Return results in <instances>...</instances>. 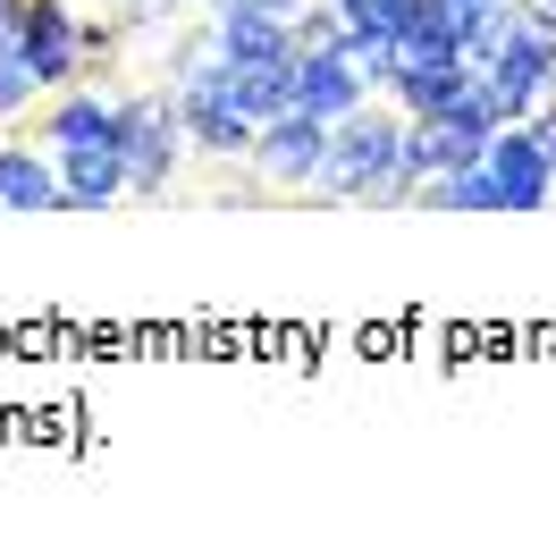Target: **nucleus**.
<instances>
[{
  "label": "nucleus",
  "instance_id": "f257e3e1",
  "mask_svg": "<svg viewBox=\"0 0 556 547\" xmlns=\"http://www.w3.org/2000/svg\"><path fill=\"white\" fill-rule=\"evenodd\" d=\"M548 85H556V35H548V26H531V17H515L506 42H497V60L481 68L489 110H497L506 127H522L531 110L548 102Z\"/></svg>",
  "mask_w": 556,
  "mask_h": 547
},
{
  "label": "nucleus",
  "instance_id": "f03ea898",
  "mask_svg": "<svg viewBox=\"0 0 556 547\" xmlns=\"http://www.w3.org/2000/svg\"><path fill=\"white\" fill-rule=\"evenodd\" d=\"M186 152V118L177 93H127L118 102V161H127V194H161Z\"/></svg>",
  "mask_w": 556,
  "mask_h": 547
},
{
  "label": "nucleus",
  "instance_id": "7ed1b4c3",
  "mask_svg": "<svg viewBox=\"0 0 556 547\" xmlns=\"http://www.w3.org/2000/svg\"><path fill=\"white\" fill-rule=\"evenodd\" d=\"M17 51H26V68L42 76V93H60L76 76L93 68V35H85V17H76L68 0H26V17H17Z\"/></svg>",
  "mask_w": 556,
  "mask_h": 547
},
{
  "label": "nucleus",
  "instance_id": "20e7f679",
  "mask_svg": "<svg viewBox=\"0 0 556 547\" xmlns=\"http://www.w3.org/2000/svg\"><path fill=\"white\" fill-rule=\"evenodd\" d=\"M320 161H329V118H313V110H287L253 136V169L270 186H313Z\"/></svg>",
  "mask_w": 556,
  "mask_h": 547
},
{
  "label": "nucleus",
  "instance_id": "39448f33",
  "mask_svg": "<svg viewBox=\"0 0 556 547\" xmlns=\"http://www.w3.org/2000/svg\"><path fill=\"white\" fill-rule=\"evenodd\" d=\"M363 102H371V76L354 68L338 42H320V51H304V60H295V110H313V118H329V127H338V118H354Z\"/></svg>",
  "mask_w": 556,
  "mask_h": 547
},
{
  "label": "nucleus",
  "instance_id": "423d86ee",
  "mask_svg": "<svg viewBox=\"0 0 556 547\" xmlns=\"http://www.w3.org/2000/svg\"><path fill=\"white\" fill-rule=\"evenodd\" d=\"M489 169L506 177V211H540V203H548V186H556V152L531 136V118H522V127H497Z\"/></svg>",
  "mask_w": 556,
  "mask_h": 547
},
{
  "label": "nucleus",
  "instance_id": "0eeeda50",
  "mask_svg": "<svg viewBox=\"0 0 556 547\" xmlns=\"http://www.w3.org/2000/svg\"><path fill=\"white\" fill-rule=\"evenodd\" d=\"M118 194H127L118 143H76V152H60V211H110Z\"/></svg>",
  "mask_w": 556,
  "mask_h": 547
},
{
  "label": "nucleus",
  "instance_id": "6e6552de",
  "mask_svg": "<svg viewBox=\"0 0 556 547\" xmlns=\"http://www.w3.org/2000/svg\"><path fill=\"white\" fill-rule=\"evenodd\" d=\"M35 127H42V143H51V152H76V143H118V102L85 93V85H60Z\"/></svg>",
  "mask_w": 556,
  "mask_h": 547
},
{
  "label": "nucleus",
  "instance_id": "1a4fd4ad",
  "mask_svg": "<svg viewBox=\"0 0 556 547\" xmlns=\"http://www.w3.org/2000/svg\"><path fill=\"white\" fill-rule=\"evenodd\" d=\"M472 85H481V68H472V60H439V68H414V60H405V68H396V85H388V102L405 110V118H439V110H455Z\"/></svg>",
  "mask_w": 556,
  "mask_h": 547
},
{
  "label": "nucleus",
  "instance_id": "9d476101",
  "mask_svg": "<svg viewBox=\"0 0 556 547\" xmlns=\"http://www.w3.org/2000/svg\"><path fill=\"white\" fill-rule=\"evenodd\" d=\"M295 60H304V51H270V60H244V68H228V60H219L253 127H270V118H287V110H295Z\"/></svg>",
  "mask_w": 556,
  "mask_h": 547
},
{
  "label": "nucleus",
  "instance_id": "9b49d317",
  "mask_svg": "<svg viewBox=\"0 0 556 547\" xmlns=\"http://www.w3.org/2000/svg\"><path fill=\"white\" fill-rule=\"evenodd\" d=\"M0 211H60V161L0 143Z\"/></svg>",
  "mask_w": 556,
  "mask_h": 547
},
{
  "label": "nucleus",
  "instance_id": "f8f14e48",
  "mask_svg": "<svg viewBox=\"0 0 556 547\" xmlns=\"http://www.w3.org/2000/svg\"><path fill=\"white\" fill-rule=\"evenodd\" d=\"M421 203L430 211H506V177L489 169V161H472V169H447L421 186Z\"/></svg>",
  "mask_w": 556,
  "mask_h": 547
},
{
  "label": "nucleus",
  "instance_id": "ddd939ff",
  "mask_svg": "<svg viewBox=\"0 0 556 547\" xmlns=\"http://www.w3.org/2000/svg\"><path fill=\"white\" fill-rule=\"evenodd\" d=\"M35 102H42V76L26 68V51L9 42V51H0V118H26Z\"/></svg>",
  "mask_w": 556,
  "mask_h": 547
},
{
  "label": "nucleus",
  "instance_id": "4468645a",
  "mask_svg": "<svg viewBox=\"0 0 556 547\" xmlns=\"http://www.w3.org/2000/svg\"><path fill=\"white\" fill-rule=\"evenodd\" d=\"M211 9H262V17H287V26H295L313 0H211Z\"/></svg>",
  "mask_w": 556,
  "mask_h": 547
},
{
  "label": "nucleus",
  "instance_id": "2eb2a0df",
  "mask_svg": "<svg viewBox=\"0 0 556 547\" xmlns=\"http://www.w3.org/2000/svg\"><path fill=\"white\" fill-rule=\"evenodd\" d=\"M531 136H540V143L556 152V102H540V110H531Z\"/></svg>",
  "mask_w": 556,
  "mask_h": 547
},
{
  "label": "nucleus",
  "instance_id": "dca6fc26",
  "mask_svg": "<svg viewBox=\"0 0 556 547\" xmlns=\"http://www.w3.org/2000/svg\"><path fill=\"white\" fill-rule=\"evenodd\" d=\"M515 9L531 17V26H548V35H556V0H515Z\"/></svg>",
  "mask_w": 556,
  "mask_h": 547
},
{
  "label": "nucleus",
  "instance_id": "f3484780",
  "mask_svg": "<svg viewBox=\"0 0 556 547\" xmlns=\"http://www.w3.org/2000/svg\"><path fill=\"white\" fill-rule=\"evenodd\" d=\"M17 17H26V0H0V51H9V35H17Z\"/></svg>",
  "mask_w": 556,
  "mask_h": 547
}]
</instances>
